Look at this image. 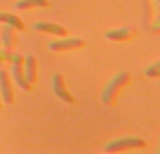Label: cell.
Wrapping results in <instances>:
<instances>
[{
	"instance_id": "cell-6",
	"label": "cell",
	"mask_w": 160,
	"mask_h": 154,
	"mask_svg": "<svg viewBox=\"0 0 160 154\" xmlns=\"http://www.w3.org/2000/svg\"><path fill=\"white\" fill-rule=\"evenodd\" d=\"M52 90L59 99L68 102V104H72L73 102V97L66 90L65 83H63V77H62V75H59V73H55L52 77Z\"/></svg>"
},
{
	"instance_id": "cell-11",
	"label": "cell",
	"mask_w": 160,
	"mask_h": 154,
	"mask_svg": "<svg viewBox=\"0 0 160 154\" xmlns=\"http://www.w3.org/2000/svg\"><path fill=\"white\" fill-rule=\"evenodd\" d=\"M49 3L48 0H20L14 4L17 10H28V8H35V7H48Z\"/></svg>"
},
{
	"instance_id": "cell-12",
	"label": "cell",
	"mask_w": 160,
	"mask_h": 154,
	"mask_svg": "<svg viewBox=\"0 0 160 154\" xmlns=\"http://www.w3.org/2000/svg\"><path fill=\"white\" fill-rule=\"evenodd\" d=\"M2 41L6 49H11L16 45V34H14L13 27L6 24V27L3 28V32H2Z\"/></svg>"
},
{
	"instance_id": "cell-2",
	"label": "cell",
	"mask_w": 160,
	"mask_h": 154,
	"mask_svg": "<svg viewBox=\"0 0 160 154\" xmlns=\"http://www.w3.org/2000/svg\"><path fill=\"white\" fill-rule=\"evenodd\" d=\"M146 146V142L139 137H122L112 140L104 146V152L107 153H117V152H125V150L132 149H143Z\"/></svg>"
},
{
	"instance_id": "cell-9",
	"label": "cell",
	"mask_w": 160,
	"mask_h": 154,
	"mask_svg": "<svg viewBox=\"0 0 160 154\" xmlns=\"http://www.w3.org/2000/svg\"><path fill=\"white\" fill-rule=\"evenodd\" d=\"M32 28L37 31H41V32H48L56 36H65L68 32L66 28L61 27L58 24H52V22H35L32 25Z\"/></svg>"
},
{
	"instance_id": "cell-10",
	"label": "cell",
	"mask_w": 160,
	"mask_h": 154,
	"mask_svg": "<svg viewBox=\"0 0 160 154\" xmlns=\"http://www.w3.org/2000/svg\"><path fill=\"white\" fill-rule=\"evenodd\" d=\"M0 22H4V24L13 27L17 31H22L24 30V22L18 18L17 16L10 13H0Z\"/></svg>"
},
{
	"instance_id": "cell-1",
	"label": "cell",
	"mask_w": 160,
	"mask_h": 154,
	"mask_svg": "<svg viewBox=\"0 0 160 154\" xmlns=\"http://www.w3.org/2000/svg\"><path fill=\"white\" fill-rule=\"evenodd\" d=\"M129 83V75L127 72H121L118 75H115V77L111 79V81L105 85L104 91L101 94V102L105 105H110L115 101L118 93L122 90V87Z\"/></svg>"
},
{
	"instance_id": "cell-14",
	"label": "cell",
	"mask_w": 160,
	"mask_h": 154,
	"mask_svg": "<svg viewBox=\"0 0 160 154\" xmlns=\"http://www.w3.org/2000/svg\"><path fill=\"white\" fill-rule=\"evenodd\" d=\"M0 109H2V98H0Z\"/></svg>"
},
{
	"instance_id": "cell-8",
	"label": "cell",
	"mask_w": 160,
	"mask_h": 154,
	"mask_svg": "<svg viewBox=\"0 0 160 154\" xmlns=\"http://www.w3.org/2000/svg\"><path fill=\"white\" fill-rule=\"evenodd\" d=\"M24 76L30 84H34L37 81V59L32 55H27L24 59Z\"/></svg>"
},
{
	"instance_id": "cell-3",
	"label": "cell",
	"mask_w": 160,
	"mask_h": 154,
	"mask_svg": "<svg viewBox=\"0 0 160 154\" xmlns=\"http://www.w3.org/2000/svg\"><path fill=\"white\" fill-rule=\"evenodd\" d=\"M11 62V76H13L14 81L18 84V87H21L22 90H30L31 88V84L25 80V76H24V58L18 53H13L10 59Z\"/></svg>"
},
{
	"instance_id": "cell-4",
	"label": "cell",
	"mask_w": 160,
	"mask_h": 154,
	"mask_svg": "<svg viewBox=\"0 0 160 154\" xmlns=\"http://www.w3.org/2000/svg\"><path fill=\"white\" fill-rule=\"evenodd\" d=\"M84 45V41L79 38H65L58 39V41H52L48 44V49L53 51V52H65V51H72L79 49Z\"/></svg>"
},
{
	"instance_id": "cell-13",
	"label": "cell",
	"mask_w": 160,
	"mask_h": 154,
	"mask_svg": "<svg viewBox=\"0 0 160 154\" xmlns=\"http://www.w3.org/2000/svg\"><path fill=\"white\" fill-rule=\"evenodd\" d=\"M159 70H160V62H156L152 66H149L148 69H145V75L152 79H158L159 77Z\"/></svg>"
},
{
	"instance_id": "cell-15",
	"label": "cell",
	"mask_w": 160,
	"mask_h": 154,
	"mask_svg": "<svg viewBox=\"0 0 160 154\" xmlns=\"http://www.w3.org/2000/svg\"><path fill=\"white\" fill-rule=\"evenodd\" d=\"M0 60H2V56H0Z\"/></svg>"
},
{
	"instance_id": "cell-5",
	"label": "cell",
	"mask_w": 160,
	"mask_h": 154,
	"mask_svg": "<svg viewBox=\"0 0 160 154\" xmlns=\"http://www.w3.org/2000/svg\"><path fill=\"white\" fill-rule=\"evenodd\" d=\"M0 97L6 104H11L14 101V91L11 87L10 76L3 69H0Z\"/></svg>"
},
{
	"instance_id": "cell-7",
	"label": "cell",
	"mask_w": 160,
	"mask_h": 154,
	"mask_svg": "<svg viewBox=\"0 0 160 154\" xmlns=\"http://www.w3.org/2000/svg\"><path fill=\"white\" fill-rule=\"evenodd\" d=\"M133 35H135V31L131 27H122L105 32V38L110 39V41H128Z\"/></svg>"
}]
</instances>
